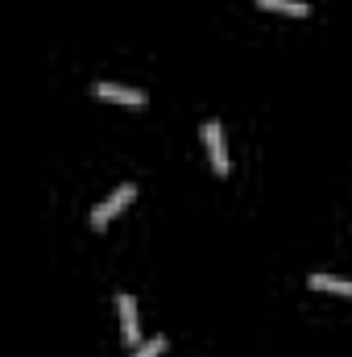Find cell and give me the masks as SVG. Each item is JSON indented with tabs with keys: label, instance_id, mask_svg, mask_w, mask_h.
I'll return each instance as SVG.
<instances>
[{
	"label": "cell",
	"instance_id": "3957f363",
	"mask_svg": "<svg viewBox=\"0 0 352 357\" xmlns=\"http://www.w3.org/2000/svg\"><path fill=\"white\" fill-rule=\"evenodd\" d=\"M116 312H120V333H125V345L137 349L141 345V316H137V299L129 291L116 295Z\"/></svg>",
	"mask_w": 352,
	"mask_h": 357
},
{
	"label": "cell",
	"instance_id": "52a82bcc",
	"mask_svg": "<svg viewBox=\"0 0 352 357\" xmlns=\"http://www.w3.org/2000/svg\"><path fill=\"white\" fill-rule=\"evenodd\" d=\"M166 345H170L166 337H150V341H141L129 357H162V354H166Z\"/></svg>",
	"mask_w": 352,
	"mask_h": 357
},
{
	"label": "cell",
	"instance_id": "277c9868",
	"mask_svg": "<svg viewBox=\"0 0 352 357\" xmlns=\"http://www.w3.org/2000/svg\"><path fill=\"white\" fill-rule=\"evenodd\" d=\"M95 100H112V104H129V108H145L150 96L141 88H125V84H91Z\"/></svg>",
	"mask_w": 352,
	"mask_h": 357
},
{
	"label": "cell",
	"instance_id": "7a4b0ae2",
	"mask_svg": "<svg viewBox=\"0 0 352 357\" xmlns=\"http://www.w3.org/2000/svg\"><path fill=\"white\" fill-rule=\"evenodd\" d=\"M203 142H207V154H211V167H216V175H228V171H232V158H228L224 125H220V121H207V125H203Z\"/></svg>",
	"mask_w": 352,
	"mask_h": 357
},
{
	"label": "cell",
	"instance_id": "5b68a950",
	"mask_svg": "<svg viewBox=\"0 0 352 357\" xmlns=\"http://www.w3.org/2000/svg\"><path fill=\"white\" fill-rule=\"evenodd\" d=\"M307 282L315 291H332V295H352V278H336V274H307Z\"/></svg>",
	"mask_w": 352,
	"mask_h": 357
},
{
	"label": "cell",
	"instance_id": "6da1fadb",
	"mask_svg": "<svg viewBox=\"0 0 352 357\" xmlns=\"http://www.w3.org/2000/svg\"><path fill=\"white\" fill-rule=\"evenodd\" d=\"M133 199H137V187H133V183H120V187H116L108 199H99V204L91 208V229H104V225H108V220H112L120 208H129Z\"/></svg>",
	"mask_w": 352,
	"mask_h": 357
},
{
	"label": "cell",
	"instance_id": "8992f818",
	"mask_svg": "<svg viewBox=\"0 0 352 357\" xmlns=\"http://www.w3.org/2000/svg\"><path fill=\"white\" fill-rule=\"evenodd\" d=\"M257 8L286 13V17H311V4H307V0H257Z\"/></svg>",
	"mask_w": 352,
	"mask_h": 357
}]
</instances>
